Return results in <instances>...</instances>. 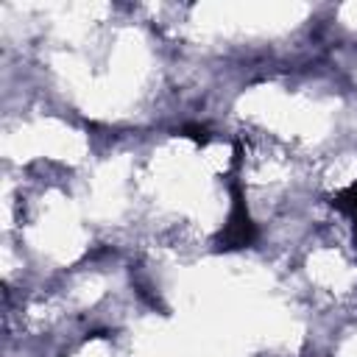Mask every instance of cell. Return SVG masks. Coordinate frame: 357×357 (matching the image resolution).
Here are the masks:
<instances>
[{
	"mask_svg": "<svg viewBox=\"0 0 357 357\" xmlns=\"http://www.w3.org/2000/svg\"><path fill=\"white\" fill-rule=\"evenodd\" d=\"M178 134L187 137V139H192V142H198V145H206L209 142V128L201 126V123H187V126L178 128Z\"/></svg>",
	"mask_w": 357,
	"mask_h": 357,
	"instance_id": "cell-3",
	"label": "cell"
},
{
	"mask_svg": "<svg viewBox=\"0 0 357 357\" xmlns=\"http://www.w3.org/2000/svg\"><path fill=\"white\" fill-rule=\"evenodd\" d=\"M229 192H231V209H229L226 226L215 237V251H240V248L254 245V240H257V223L248 212L243 184L237 178H231Z\"/></svg>",
	"mask_w": 357,
	"mask_h": 357,
	"instance_id": "cell-1",
	"label": "cell"
},
{
	"mask_svg": "<svg viewBox=\"0 0 357 357\" xmlns=\"http://www.w3.org/2000/svg\"><path fill=\"white\" fill-rule=\"evenodd\" d=\"M335 209H340V212H346L351 220H357V181L354 184H349L346 190H340V192H335L332 195V201H329Z\"/></svg>",
	"mask_w": 357,
	"mask_h": 357,
	"instance_id": "cell-2",
	"label": "cell"
}]
</instances>
